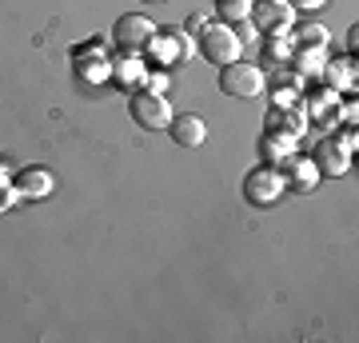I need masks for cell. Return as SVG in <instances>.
Listing matches in <instances>:
<instances>
[{"label": "cell", "mask_w": 359, "mask_h": 343, "mask_svg": "<svg viewBox=\"0 0 359 343\" xmlns=\"http://www.w3.org/2000/svg\"><path fill=\"white\" fill-rule=\"evenodd\" d=\"M219 88L236 100H252L264 92V68L256 60H231L219 68Z\"/></svg>", "instance_id": "6da1fadb"}, {"label": "cell", "mask_w": 359, "mask_h": 343, "mask_svg": "<svg viewBox=\"0 0 359 343\" xmlns=\"http://www.w3.org/2000/svg\"><path fill=\"white\" fill-rule=\"evenodd\" d=\"M128 112H132V120H136V128H144V132H160V128H168L172 124V104H168V96H160V92H148V88H140L136 96H132V104H128Z\"/></svg>", "instance_id": "7a4b0ae2"}, {"label": "cell", "mask_w": 359, "mask_h": 343, "mask_svg": "<svg viewBox=\"0 0 359 343\" xmlns=\"http://www.w3.org/2000/svg\"><path fill=\"white\" fill-rule=\"evenodd\" d=\"M283 191H287V184H283V172H280V168H271V164L252 168V172H248V180H244V200L256 203V208H268V203H276Z\"/></svg>", "instance_id": "3957f363"}, {"label": "cell", "mask_w": 359, "mask_h": 343, "mask_svg": "<svg viewBox=\"0 0 359 343\" xmlns=\"http://www.w3.org/2000/svg\"><path fill=\"white\" fill-rule=\"evenodd\" d=\"M240 52H244V44L236 40V32H231V25H208L204 36H200V56L212 64H231L240 60Z\"/></svg>", "instance_id": "277c9868"}, {"label": "cell", "mask_w": 359, "mask_h": 343, "mask_svg": "<svg viewBox=\"0 0 359 343\" xmlns=\"http://www.w3.org/2000/svg\"><path fill=\"white\" fill-rule=\"evenodd\" d=\"M156 32H160V28H156L148 16L128 13V16H120V20H116L112 40H116V48H120V52H144V48H148V40H152Z\"/></svg>", "instance_id": "5b68a950"}, {"label": "cell", "mask_w": 359, "mask_h": 343, "mask_svg": "<svg viewBox=\"0 0 359 343\" xmlns=\"http://www.w3.org/2000/svg\"><path fill=\"white\" fill-rule=\"evenodd\" d=\"M252 25L268 36V32H292V20H295V8L287 0H252Z\"/></svg>", "instance_id": "8992f818"}, {"label": "cell", "mask_w": 359, "mask_h": 343, "mask_svg": "<svg viewBox=\"0 0 359 343\" xmlns=\"http://www.w3.org/2000/svg\"><path fill=\"white\" fill-rule=\"evenodd\" d=\"M13 188L20 200H48L52 188H56V180H52L48 168H20L13 176Z\"/></svg>", "instance_id": "52a82bcc"}, {"label": "cell", "mask_w": 359, "mask_h": 343, "mask_svg": "<svg viewBox=\"0 0 359 343\" xmlns=\"http://www.w3.org/2000/svg\"><path fill=\"white\" fill-rule=\"evenodd\" d=\"M280 172H283V184H287V191H311L316 184H320V168L311 164L308 156H287L280 164Z\"/></svg>", "instance_id": "ba28073f"}, {"label": "cell", "mask_w": 359, "mask_h": 343, "mask_svg": "<svg viewBox=\"0 0 359 343\" xmlns=\"http://www.w3.org/2000/svg\"><path fill=\"white\" fill-rule=\"evenodd\" d=\"M264 128L268 132H276V136H304L308 132V116H304V104H295V108H276L271 104L268 108V120H264Z\"/></svg>", "instance_id": "9c48e42d"}, {"label": "cell", "mask_w": 359, "mask_h": 343, "mask_svg": "<svg viewBox=\"0 0 359 343\" xmlns=\"http://www.w3.org/2000/svg\"><path fill=\"white\" fill-rule=\"evenodd\" d=\"M76 76L80 80H104V76H112V60L104 56V44L100 40H88V44H80L76 48Z\"/></svg>", "instance_id": "30bf717a"}, {"label": "cell", "mask_w": 359, "mask_h": 343, "mask_svg": "<svg viewBox=\"0 0 359 343\" xmlns=\"http://www.w3.org/2000/svg\"><path fill=\"white\" fill-rule=\"evenodd\" d=\"M168 132H172V140L180 144V148H200V144L208 140V124L204 116H172V124H168Z\"/></svg>", "instance_id": "8fae6325"}, {"label": "cell", "mask_w": 359, "mask_h": 343, "mask_svg": "<svg viewBox=\"0 0 359 343\" xmlns=\"http://www.w3.org/2000/svg\"><path fill=\"white\" fill-rule=\"evenodd\" d=\"M311 164L320 168V176H344L347 168H351V156L339 148V144L327 136V140L316 144V156H311Z\"/></svg>", "instance_id": "7c38bea8"}, {"label": "cell", "mask_w": 359, "mask_h": 343, "mask_svg": "<svg viewBox=\"0 0 359 343\" xmlns=\"http://www.w3.org/2000/svg\"><path fill=\"white\" fill-rule=\"evenodd\" d=\"M304 80L308 76H299V72H280V76L271 80V104H276V108H295Z\"/></svg>", "instance_id": "4fadbf2b"}, {"label": "cell", "mask_w": 359, "mask_h": 343, "mask_svg": "<svg viewBox=\"0 0 359 343\" xmlns=\"http://www.w3.org/2000/svg\"><path fill=\"white\" fill-rule=\"evenodd\" d=\"M323 80H327V88L344 92V88H355V60L351 56H335V60L323 64Z\"/></svg>", "instance_id": "5bb4252c"}, {"label": "cell", "mask_w": 359, "mask_h": 343, "mask_svg": "<svg viewBox=\"0 0 359 343\" xmlns=\"http://www.w3.org/2000/svg\"><path fill=\"white\" fill-rule=\"evenodd\" d=\"M292 48H295V40L287 36V32H268L259 52H264V64L280 68V64H292Z\"/></svg>", "instance_id": "9a60e30c"}, {"label": "cell", "mask_w": 359, "mask_h": 343, "mask_svg": "<svg viewBox=\"0 0 359 343\" xmlns=\"http://www.w3.org/2000/svg\"><path fill=\"white\" fill-rule=\"evenodd\" d=\"M292 152H295V136H276V132H264V140H259V156H264L271 168H280Z\"/></svg>", "instance_id": "2e32d148"}, {"label": "cell", "mask_w": 359, "mask_h": 343, "mask_svg": "<svg viewBox=\"0 0 359 343\" xmlns=\"http://www.w3.org/2000/svg\"><path fill=\"white\" fill-rule=\"evenodd\" d=\"M112 76L128 88V84H144V76H148V68H144L140 52H124L120 60H112Z\"/></svg>", "instance_id": "e0dca14e"}, {"label": "cell", "mask_w": 359, "mask_h": 343, "mask_svg": "<svg viewBox=\"0 0 359 343\" xmlns=\"http://www.w3.org/2000/svg\"><path fill=\"white\" fill-rule=\"evenodd\" d=\"M292 64L299 76H320L323 64H327V56H323V48H311V44H295L292 48Z\"/></svg>", "instance_id": "ac0fdd59"}, {"label": "cell", "mask_w": 359, "mask_h": 343, "mask_svg": "<svg viewBox=\"0 0 359 343\" xmlns=\"http://www.w3.org/2000/svg\"><path fill=\"white\" fill-rule=\"evenodd\" d=\"M335 108H339V92L335 88H320V92H311V100H308V112L304 116H311V120H335Z\"/></svg>", "instance_id": "d6986e66"}, {"label": "cell", "mask_w": 359, "mask_h": 343, "mask_svg": "<svg viewBox=\"0 0 359 343\" xmlns=\"http://www.w3.org/2000/svg\"><path fill=\"white\" fill-rule=\"evenodd\" d=\"M219 25H236V20H248L252 16V0H216Z\"/></svg>", "instance_id": "ffe728a7"}, {"label": "cell", "mask_w": 359, "mask_h": 343, "mask_svg": "<svg viewBox=\"0 0 359 343\" xmlns=\"http://www.w3.org/2000/svg\"><path fill=\"white\" fill-rule=\"evenodd\" d=\"M295 44L323 48V44H327V28H323V25H304V28H299V36H295Z\"/></svg>", "instance_id": "44dd1931"}, {"label": "cell", "mask_w": 359, "mask_h": 343, "mask_svg": "<svg viewBox=\"0 0 359 343\" xmlns=\"http://www.w3.org/2000/svg\"><path fill=\"white\" fill-rule=\"evenodd\" d=\"M16 200H20V196H16L13 180H8V176H4V172H0V216H4V212H8V208H13Z\"/></svg>", "instance_id": "7402d4cb"}, {"label": "cell", "mask_w": 359, "mask_h": 343, "mask_svg": "<svg viewBox=\"0 0 359 343\" xmlns=\"http://www.w3.org/2000/svg\"><path fill=\"white\" fill-rule=\"evenodd\" d=\"M231 32H236V40H240V44H252V40L259 36V28L252 25V20H236V25H231Z\"/></svg>", "instance_id": "603a6c76"}, {"label": "cell", "mask_w": 359, "mask_h": 343, "mask_svg": "<svg viewBox=\"0 0 359 343\" xmlns=\"http://www.w3.org/2000/svg\"><path fill=\"white\" fill-rule=\"evenodd\" d=\"M335 120H344V124L355 128V120H359V104H355V100H339V108H335Z\"/></svg>", "instance_id": "cb8c5ba5"}, {"label": "cell", "mask_w": 359, "mask_h": 343, "mask_svg": "<svg viewBox=\"0 0 359 343\" xmlns=\"http://www.w3.org/2000/svg\"><path fill=\"white\" fill-rule=\"evenodd\" d=\"M212 25V20H208L204 13H192L188 16V20H184V32H188V36H204V28Z\"/></svg>", "instance_id": "d4e9b609"}, {"label": "cell", "mask_w": 359, "mask_h": 343, "mask_svg": "<svg viewBox=\"0 0 359 343\" xmlns=\"http://www.w3.org/2000/svg\"><path fill=\"white\" fill-rule=\"evenodd\" d=\"M144 88L164 96V92H168V76H164V72H148V76H144Z\"/></svg>", "instance_id": "484cf974"}, {"label": "cell", "mask_w": 359, "mask_h": 343, "mask_svg": "<svg viewBox=\"0 0 359 343\" xmlns=\"http://www.w3.org/2000/svg\"><path fill=\"white\" fill-rule=\"evenodd\" d=\"M287 4H292V8H304V13H311V8H323L327 0H287Z\"/></svg>", "instance_id": "4316f807"}, {"label": "cell", "mask_w": 359, "mask_h": 343, "mask_svg": "<svg viewBox=\"0 0 359 343\" xmlns=\"http://www.w3.org/2000/svg\"><path fill=\"white\" fill-rule=\"evenodd\" d=\"M144 4H164V0H144Z\"/></svg>", "instance_id": "83f0119b"}]
</instances>
